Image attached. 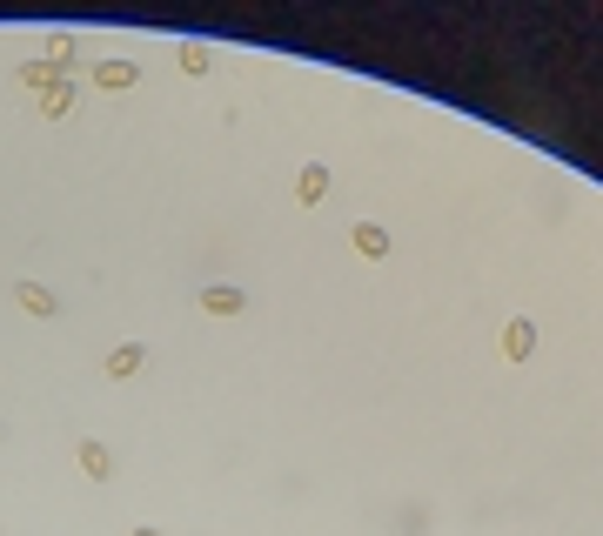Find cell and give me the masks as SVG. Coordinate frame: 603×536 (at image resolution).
Returning <instances> with one entry per match:
<instances>
[{"instance_id":"1","label":"cell","mask_w":603,"mask_h":536,"mask_svg":"<svg viewBox=\"0 0 603 536\" xmlns=\"http://www.w3.org/2000/svg\"><path fill=\"white\" fill-rule=\"evenodd\" d=\"M201 309H208V315H242L248 295L235 289V282H208V289H201Z\"/></svg>"},{"instance_id":"2","label":"cell","mask_w":603,"mask_h":536,"mask_svg":"<svg viewBox=\"0 0 603 536\" xmlns=\"http://www.w3.org/2000/svg\"><path fill=\"white\" fill-rule=\"evenodd\" d=\"M134 81H141V67L134 61H94V88L121 94V88H134Z\"/></svg>"},{"instance_id":"3","label":"cell","mask_w":603,"mask_h":536,"mask_svg":"<svg viewBox=\"0 0 603 536\" xmlns=\"http://www.w3.org/2000/svg\"><path fill=\"white\" fill-rule=\"evenodd\" d=\"M530 349H536V322H523V315H516L510 329H503V356H510V362H530Z\"/></svg>"},{"instance_id":"4","label":"cell","mask_w":603,"mask_h":536,"mask_svg":"<svg viewBox=\"0 0 603 536\" xmlns=\"http://www.w3.org/2000/svg\"><path fill=\"white\" fill-rule=\"evenodd\" d=\"M322 195H329V168H322V161H309V168L295 175V201H309V208H315Z\"/></svg>"},{"instance_id":"5","label":"cell","mask_w":603,"mask_h":536,"mask_svg":"<svg viewBox=\"0 0 603 536\" xmlns=\"http://www.w3.org/2000/svg\"><path fill=\"white\" fill-rule=\"evenodd\" d=\"M349 242H356V255L382 262V255H389V228H376V222H356V235H349Z\"/></svg>"},{"instance_id":"6","label":"cell","mask_w":603,"mask_h":536,"mask_svg":"<svg viewBox=\"0 0 603 536\" xmlns=\"http://www.w3.org/2000/svg\"><path fill=\"white\" fill-rule=\"evenodd\" d=\"M14 302L27 315H54V289H41V282H14Z\"/></svg>"},{"instance_id":"7","label":"cell","mask_w":603,"mask_h":536,"mask_svg":"<svg viewBox=\"0 0 603 536\" xmlns=\"http://www.w3.org/2000/svg\"><path fill=\"white\" fill-rule=\"evenodd\" d=\"M74 456H81V469H88V476H101V483L114 476V456H108V443H94V436H88V443L74 449Z\"/></svg>"},{"instance_id":"8","label":"cell","mask_w":603,"mask_h":536,"mask_svg":"<svg viewBox=\"0 0 603 536\" xmlns=\"http://www.w3.org/2000/svg\"><path fill=\"white\" fill-rule=\"evenodd\" d=\"M141 362H148V349H141V342H121V349L108 356V376H134Z\"/></svg>"},{"instance_id":"9","label":"cell","mask_w":603,"mask_h":536,"mask_svg":"<svg viewBox=\"0 0 603 536\" xmlns=\"http://www.w3.org/2000/svg\"><path fill=\"white\" fill-rule=\"evenodd\" d=\"M67 108H74V88H67V81H54V88L41 94V114H47V121H61Z\"/></svg>"},{"instance_id":"10","label":"cell","mask_w":603,"mask_h":536,"mask_svg":"<svg viewBox=\"0 0 603 536\" xmlns=\"http://www.w3.org/2000/svg\"><path fill=\"white\" fill-rule=\"evenodd\" d=\"M21 81H27V88H54V81H61V67H54V61H27Z\"/></svg>"},{"instance_id":"11","label":"cell","mask_w":603,"mask_h":536,"mask_svg":"<svg viewBox=\"0 0 603 536\" xmlns=\"http://www.w3.org/2000/svg\"><path fill=\"white\" fill-rule=\"evenodd\" d=\"M181 67H188V74H208V47L188 41V47H181Z\"/></svg>"},{"instance_id":"12","label":"cell","mask_w":603,"mask_h":536,"mask_svg":"<svg viewBox=\"0 0 603 536\" xmlns=\"http://www.w3.org/2000/svg\"><path fill=\"white\" fill-rule=\"evenodd\" d=\"M67 54H74V41H67V34H54V41H47V61L67 67Z\"/></svg>"},{"instance_id":"13","label":"cell","mask_w":603,"mask_h":536,"mask_svg":"<svg viewBox=\"0 0 603 536\" xmlns=\"http://www.w3.org/2000/svg\"><path fill=\"white\" fill-rule=\"evenodd\" d=\"M134 536H161V530H134Z\"/></svg>"}]
</instances>
